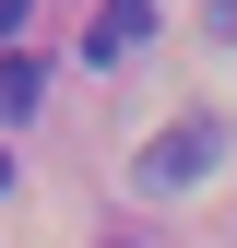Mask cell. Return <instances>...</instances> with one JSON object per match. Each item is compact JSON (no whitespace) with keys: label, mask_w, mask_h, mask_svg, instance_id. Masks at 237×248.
Returning <instances> with one entry per match:
<instances>
[{"label":"cell","mask_w":237,"mask_h":248,"mask_svg":"<svg viewBox=\"0 0 237 248\" xmlns=\"http://www.w3.org/2000/svg\"><path fill=\"white\" fill-rule=\"evenodd\" d=\"M214 166H225V118H214V107H190L178 130H154V142L131 154V189H142V201H178V189H202Z\"/></svg>","instance_id":"cell-1"},{"label":"cell","mask_w":237,"mask_h":248,"mask_svg":"<svg viewBox=\"0 0 237 248\" xmlns=\"http://www.w3.org/2000/svg\"><path fill=\"white\" fill-rule=\"evenodd\" d=\"M36 107H48V59L12 47V59H0V118H36Z\"/></svg>","instance_id":"cell-2"},{"label":"cell","mask_w":237,"mask_h":248,"mask_svg":"<svg viewBox=\"0 0 237 248\" xmlns=\"http://www.w3.org/2000/svg\"><path fill=\"white\" fill-rule=\"evenodd\" d=\"M142 24H154V0H118L95 36H83V59H118V47H142Z\"/></svg>","instance_id":"cell-3"},{"label":"cell","mask_w":237,"mask_h":248,"mask_svg":"<svg viewBox=\"0 0 237 248\" xmlns=\"http://www.w3.org/2000/svg\"><path fill=\"white\" fill-rule=\"evenodd\" d=\"M24 12H36V0H0V47H12V36H24Z\"/></svg>","instance_id":"cell-4"},{"label":"cell","mask_w":237,"mask_h":248,"mask_svg":"<svg viewBox=\"0 0 237 248\" xmlns=\"http://www.w3.org/2000/svg\"><path fill=\"white\" fill-rule=\"evenodd\" d=\"M214 36H225V47H237V0H214Z\"/></svg>","instance_id":"cell-5"},{"label":"cell","mask_w":237,"mask_h":248,"mask_svg":"<svg viewBox=\"0 0 237 248\" xmlns=\"http://www.w3.org/2000/svg\"><path fill=\"white\" fill-rule=\"evenodd\" d=\"M0 189H12V154H0Z\"/></svg>","instance_id":"cell-6"},{"label":"cell","mask_w":237,"mask_h":248,"mask_svg":"<svg viewBox=\"0 0 237 248\" xmlns=\"http://www.w3.org/2000/svg\"><path fill=\"white\" fill-rule=\"evenodd\" d=\"M118 248H131V236H118Z\"/></svg>","instance_id":"cell-7"}]
</instances>
